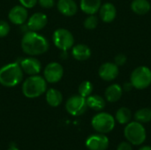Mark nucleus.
<instances>
[{
	"label": "nucleus",
	"instance_id": "f257e3e1",
	"mask_svg": "<svg viewBox=\"0 0 151 150\" xmlns=\"http://www.w3.org/2000/svg\"><path fill=\"white\" fill-rule=\"evenodd\" d=\"M49 46L48 40L34 31L27 33L21 40V48L23 51L30 56L45 53L49 50Z\"/></svg>",
	"mask_w": 151,
	"mask_h": 150
},
{
	"label": "nucleus",
	"instance_id": "f03ea898",
	"mask_svg": "<svg viewBox=\"0 0 151 150\" xmlns=\"http://www.w3.org/2000/svg\"><path fill=\"white\" fill-rule=\"evenodd\" d=\"M23 71L17 63H11L0 68V84L4 87L12 88L20 83Z\"/></svg>",
	"mask_w": 151,
	"mask_h": 150
},
{
	"label": "nucleus",
	"instance_id": "7ed1b4c3",
	"mask_svg": "<svg viewBox=\"0 0 151 150\" xmlns=\"http://www.w3.org/2000/svg\"><path fill=\"white\" fill-rule=\"evenodd\" d=\"M46 80L38 75H32L27 78L22 86V92L27 98H35L46 91Z\"/></svg>",
	"mask_w": 151,
	"mask_h": 150
},
{
	"label": "nucleus",
	"instance_id": "20e7f679",
	"mask_svg": "<svg viewBox=\"0 0 151 150\" xmlns=\"http://www.w3.org/2000/svg\"><path fill=\"white\" fill-rule=\"evenodd\" d=\"M124 136L132 145L140 146L144 143L147 138V133L142 123L137 121H130L128 124H127L124 129Z\"/></svg>",
	"mask_w": 151,
	"mask_h": 150
},
{
	"label": "nucleus",
	"instance_id": "39448f33",
	"mask_svg": "<svg viewBox=\"0 0 151 150\" xmlns=\"http://www.w3.org/2000/svg\"><path fill=\"white\" fill-rule=\"evenodd\" d=\"M115 118L107 113V112H100L95 115L91 120L92 127L98 133H109L115 127Z\"/></svg>",
	"mask_w": 151,
	"mask_h": 150
},
{
	"label": "nucleus",
	"instance_id": "423d86ee",
	"mask_svg": "<svg viewBox=\"0 0 151 150\" xmlns=\"http://www.w3.org/2000/svg\"><path fill=\"white\" fill-rule=\"evenodd\" d=\"M130 82L136 89L142 90L151 85V70L144 65L135 68L130 76Z\"/></svg>",
	"mask_w": 151,
	"mask_h": 150
},
{
	"label": "nucleus",
	"instance_id": "0eeeda50",
	"mask_svg": "<svg viewBox=\"0 0 151 150\" xmlns=\"http://www.w3.org/2000/svg\"><path fill=\"white\" fill-rule=\"evenodd\" d=\"M52 38L55 46L65 51L69 50L74 43V38L72 33L65 28L57 29L54 32Z\"/></svg>",
	"mask_w": 151,
	"mask_h": 150
},
{
	"label": "nucleus",
	"instance_id": "6e6552de",
	"mask_svg": "<svg viewBox=\"0 0 151 150\" xmlns=\"http://www.w3.org/2000/svg\"><path fill=\"white\" fill-rule=\"evenodd\" d=\"M65 109L67 112L73 116H81L88 109L86 98L81 95H73L70 97L66 103Z\"/></svg>",
	"mask_w": 151,
	"mask_h": 150
},
{
	"label": "nucleus",
	"instance_id": "1a4fd4ad",
	"mask_svg": "<svg viewBox=\"0 0 151 150\" xmlns=\"http://www.w3.org/2000/svg\"><path fill=\"white\" fill-rule=\"evenodd\" d=\"M43 73L45 80L50 83H57L64 75V68L60 64L52 62L46 65Z\"/></svg>",
	"mask_w": 151,
	"mask_h": 150
},
{
	"label": "nucleus",
	"instance_id": "9d476101",
	"mask_svg": "<svg viewBox=\"0 0 151 150\" xmlns=\"http://www.w3.org/2000/svg\"><path fill=\"white\" fill-rule=\"evenodd\" d=\"M109 139L103 133L93 134L86 141V147L88 150H106L109 148Z\"/></svg>",
	"mask_w": 151,
	"mask_h": 150
},
{
	"label": "nucleus",
	"instance_id": "9b49d317",
	"mask_svg": "<svg viewBox=\"0 0 151 150\" xmlns=\"http://www.w3.org/2000/svg\"><path fill=\"white\" fill-rule=\"evenodd\" d=\"M119 66L115 63L106 62L103 64L98 70L99 77L105 81H111L119 75Z\"/></svg>",
	"mask_w": 151,
	"mask_h": 150
},
{
	"label": "nucleus",
	"instance_id": "f8f14e48",
	"mask_svg": "<svg viewBox=\"0 0 151 150\" xmlns=\"http://www.w3.org/2000/svg\"><path fill=\"white\" fill-rule=\"evenodd\" d=\"M23 72L29 75H36L41 72V63L35 57H27L20 61L19 64Z\"/></svg>",
	"mask_w": 151,
	"mask_h": 150
},
{
	"label": "nucleus",
	"instance_id": "ddd939ff",
	"mask_svg": "<svg viewBox=\"0 0 151 150\" xmlns=\"http://www.w3.org/2000/svg\"><path fill=\"white\" fill-rule=\"evenodd\" d=\"M9 19L15 25L23 24L27 19V11L22 5H16L11 9L9 11Z\"/></svg>",
	"mask_w": 151,
	"mask_h": 150
},
{
	"label": "nucleus",
	"instance_id": "4468645a",
	"mask_svg": "<svg viewBox=\"0 0 151 150\" xmlns=\"http://www.w3.org/2000/svg\"><path fill=\"white\" fill-rule=\"evenodd\" d=\"M48 22V18L44 13L36 12L34 13L28 19L27 27L31 31L36 32L42 29Z\"/></svg>",
	"mask_w": 151,
	"mask_h": 150
},
{
	"label": "nucleus",
	"instance_id": "2eb2a0df",
	"mask_svg": "<svg viewBox=\"0 0 151 150\" xmlns=\"http://www.w3.org/2000/svg\"><path fill=\"white\" fill-rule=\"evenodd\" d=\"M99 14L101 19L105 23L112 22L117 16V10L113 4L111 3H105L101 5L99 9Z\"/></svg>",
	"mask_w": 151,
	"mask_h": 150
},
{
	"label": "nucleus",
	"instance_id": "dca6fc26",
	"mask_svg": "<svg viewBox=\"0 0 151 150\" xmlns=\"http://www.w3.org/2000/svg\"><path fill=\"white\" fill-rule=\"evenodd\" d=\"M123 95V88L119 84H112L109 86L104 92L105 99L110 103L118 102Z\"/></svg>",
	"mask_w": 151,
	"mask_h": 150
},
{
	"label": "nucleus",
	"instance_id": "f3484780",
	"mask_svg": "<svg viewBox=\"0 0 151 150\" xmlns=\"http://www.w3.org/2000/svg\"><path fill=\"white\" fill-rule=\"evenodd\" d=\"M58 11L65 16H73L78 10L77 4L74 0H59L58 3Z\"/></svg>",
	"mask_w": 151,
	"mask_h": 150
},
{
	"label": "nucleus",
	"instance_id": "a211bd4d",
	"mask_svg": "<svg viewBox=\"0 0 151 150\" xmlns=\"http://www.w3.org/2000/svg\"><path fill=\"white\" fill-rule=\"evenodd\" d=\"M72 54L76 60L84 61L90 57L91 50L88 46L85 44H77L73 48Z\"/></svg>",
	"mask_w": 151,
	"mask_h": 150
},
{
	"label": "nucleus",
	"instance_id": "6ab92c4d",
	"mask_svg": "<svg viewBox=\"0 0 151 150\" xmlns=\"http://www.w3.org/2000/svg\"><path fill=\"white\" fill-rule=\"evenodd\" d=\"M81 9L88 15L96 14L101 7V0H81Z\"/></svg>",
	"mask_w": 151,
	"mask_h": 150
},
{
	"label": "nucleus",
	"instance_id": "aec40b11",
	"mask_svg": "<svg viewBox=\"0 0 151 150\" xmlns=\"http://www.w3.org/2000/svg\"><path fill=\"white\" fill-rule=\"evenodd\" d=\"M151 9L149 0H133L131 3V10L137 15H145Z\"/></svg>",
	"mask_w": 151,
	"mask_h": 150
},
{
	"label": "nucleus",
	"instance_id": "412c9836",
	"mask_svg": "<svg viewBox=\"0 0 151 150\" xmlns=\"http://www.w3.org/2000/svg\"><path fill=\"white\" fill-rule=\"evenodd\" d=\"M86 101H87L88 107L96 111H100L104 110L106 104L105 100L98 95H90L89 96H88Z\"/></svg>",
	"mask_w": 151,
	"mask_h": 150
},
{
	"label": "nucleus",
	"instance_id": "4be33fe9",
	"mask_svg": "<svg viewBox=\"0 0 151 150\" xmlns=\"http://www.w3.org/2000/svg\"><path fill=\"white\" fill-rule=\"evenodd\" d=\"M46 101L49 105L52 107H58L63 101V95L60 91L55 88H50L46 93Z\"/></svg>",
	"mask_w": 151,
	"mask_h": 150
},
{
	"label": "nucleus",
	"instance_id": "5701e85b",
	"mask_svg": "<svg viewBox=\"0 0 151 150\" xmlns=\"http://www.w3.org/2000/svg\"><path fill=\"white\" fill-rule=\"evenodd\" d=\"M132 119V111L127 107L119 108L115 114V120L120 125H127Z\"/></svg>",
	"mask_w": 151,
	"mask_h": 150
},
{
	"label": "nucleus",
	"instance_id": "b1692460",
	"mask_svg": "<svg viewBox=\"0 0 151 150\" xmlns=\"http://www.w3.org/2000/svg\"><path fill=\"white\" fill-rule=\"evenodd\" d=\"M134 120L139 122V123H142V124L150 122L151 109H150V108H142V109L138 110L134 113Z\"/></svg>",
	"mask_w": 151,
	"mask_h": 150
},
{
	"label": "nucleus",
	"instance_id": "393cba45",
	"mask_svg": "<svg viewBox=\"0 0 151 150\" xmlns=\"http://www.w3.org/2000/svg\"><path fill=\"white\" fill-rule=\"evenodd\" d=\"M93 89H94L93 84L90 81L85 80V81H83V82H81L80 84L78 91H79V95H81V96L86 98V97L89 96L92 94Z\"/></svg>",
	"mask_w": 151,
	"mask_h": 150
},
{
	"label": "nucleus",
	"instance_id": "a878e982",
	"mask_svg": "<svg viewBox=\"0 0 151 150\" xmlns=\"http://www.w3.org/2000/svg\"><path fill=\"white\" fill-rule=\"evenodd\" d=\"M85 28L88 29V30H93L95 29L97 25H98V19L96 16H95V14H92V15H89L88 17L86 18V19L84 20V23H83Z\"/></svg>",
	"mask_w": 151,
	"mask_h": 150
},
{
	"label": "nucleus",
	"instance_id": "bb28decb",
	"mask_svg": "<svg viewBox=\"0 0 151 150\" xmlns=\"http://www.w3.org/2000/svg\"><path fill=\"white\" fill-rule=\"evenodd\" d=\"M10 32V26L4 20H0V37L6 36Z\"/></svg>",
	"mask_w": 151,
	"mask_h": 150
},
{
	"label": "nucleus",
	"instance_id": "cd10ccee",
	"mask_svg": "<svg viewBox=\"0 0 151 150\" xmlns=\"http://www.w3.org/2000/svg\"><path fill=\"white\" fill-rule=\"evenodd\" d=\"M127 57L125 54H118L114 58V63L118 66H122L127 63Z\"/></svg>",
	"mask_w": 151,
	"mask_h": 150
},
{
	"label": "nucleus",
	"instance_id": "c85d7f7f",
	"mask_svg": "<svg viewBox=\"0 0 151 150\" xmlns=\"http://www.w3.org/2000/svg\"><path fill=\"white\" fill-rule=\"evenodd\" d=\"M40 5L43 8H46V9H50V8H52L55 4V2L54 0H38Z\"/></svg>",
	"mask_w": 151,
	"mask_h": 150
},
{
	"label": "nucleus",
	"instance_id": "c756f323",
	"mask_svg": "<svg viewBox=\"0 0 151 150\" xmlns=\"http://www.w3.org/2000/svg\"><path fill=\"white\" fill-rule=\"evenodd\" d=\"M38 0H19L20 4L22 6H24L25 8H33Z\"/></svg>",
	"mask_w": 151,
	"mask_h": 150
},
{
	"label": "nucleus",
	"instance_id": "7c9ffc66",
	"mask_svg": "<svg viewBox=\"0 0 151 150\" xmlns=\"http://www.w3.org/2000/svg\"><path fill=\"white\" fill-rule=\"evenodd\" d=\"M117 150H133L132 144L129 143L127 141H122L119 144Z\"/></svg>",
	"mask_w": 151,
	"mask_h": 150
},
{
	"label": "nucleus",
	"instance_id": "2f4dec72",
	"mask_svg": "<svg viewBox=\"0 0 151 150\" xmlns=\"http://www.w3.org/2000/svg\"><path fill=\"white\" fill-rule=\"evenodd\" d=\"M133 88H134V87H133V85H132L131 82H126V83L123 85V87H122L123 91H130Z\"/></svg>",
	"mask_w": 151,
	"mask_h": 150
},
{
	"label": "nucleus",
	"instance_id": "473e14b6",
	"mask_svg": "<svg viewBox=\"0 0 151 150\" xmlns=\"http://www.w3.org/2000/svg\"><path fill=\"white\" fill-rule=\"evenodd\" d=\"M139 150H151V146H142L139 149Z\"/></svg>",
	"mask_w": 151,
	"mask_h": 150
},
{
	"label": "nucleus",
	"instance_id": "72a5a7b5",
	"mask_svg": "<svg viewBox=\"0 0 151 150\" xmlns=\"http://www.w3.org/2000/svg\"><path fill=\"white\" fill-rule=\"evenodd\" d=\"M8 150H19L17 147H15V146H11L10 148H9V149Z\"/></svg>",
	"mask_w": 151,
	"mask_h": 150
}]
</instances>
